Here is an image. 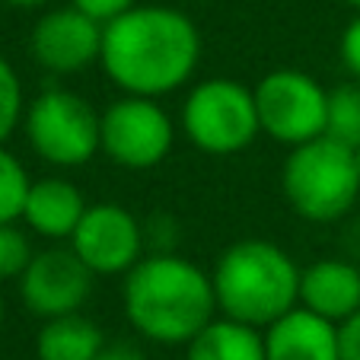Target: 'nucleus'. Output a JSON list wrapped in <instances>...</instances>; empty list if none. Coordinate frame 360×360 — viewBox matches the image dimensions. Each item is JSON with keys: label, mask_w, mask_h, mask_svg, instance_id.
<instances>
[{"label": "nucleus", "mask_w": 360, "mask_h": 360, "mask_svg": "<svg viewBox=\"0 0 360 360\" xmlns=\"http://www.w3.org/2000/svg\"><path fill=\"white\" fill-rule=\"evenodd\" d=\"M201 29L166 4H134L102 26L99 64L122 93L163 99L188 86L201 64Z\"/></svg>", "instance_id": "nucleus-1"}, {"label": "nucleus", "mask_w": 360, "mask_h": 360, "mask_svg": "<svg viewBox=\"0 0 360 360\" xmlns=\"http://www.w3.org/2000/svg\"><path fill=\"white\" fill-rule=\"evenodd\" d=\"M124 319L153 345H188L217 309L211 271L179 252H147L122 281Z\"/></svg>", "instance_id": "nucleus-2"}, {"label": "nucleus", "mask_w": 360, "mask_h": 360, "mask_svg": "<svg viewBox=\"0 0 360 360\" xmlns=\"http://www.w3.org/2000/svg\"><path fill=\"white\" fill-rule=\"evenodd\" d=\"M300 274L287 249L271 239H236L214 262V297L220 316L268 328L300 306Z\"/></svg>", "instance_id": "nucleus-3"}, {"label": "nucleus", "mask_w": 360, "mask_h": 360, "mask_svg": "<svg viewBox=\"0 0 360 360\" xmlns=\"http://www.w3.org/2000/svg\"><path fill=\"white\" fill-rule=\"evenodd\" d=\"M281 188L293 214L309 224H335L360 198V169L354 150L322 134L290 147L281 166Z\"/></svg>", "instance_id": "nucleus-4"}, {"label": "nucleus", "mask_w": 360, "mask_h": 360, "mask_svg": "<svg viewBox=\"0 0 360 360\" xmlns=\"http://www.w3.org/2000/svg\"><path fill=\"white\" fill-rule=\"evenodd\" d=\"M26 141L58 169H80L102 153V112L68 86H48L26 105Z\"/></svg>", "instance_id": "nucleus-5"}, {"label": "nucleus", "mask_w": 360, "mask_h": 360, "mask_svg": "<svg viewBox=\"0 0 360 360\" xmlns=\"http://www.w3.org/2000/svg\"><path fill=\"white\" fill-rule=\"evenodd\" d=\"M182 134L207 157H233L262 134L255 89L230 77H207L182 102Z\"/></svg>", "instance_id": "nucleus-6"}, {"label": "nucleus", "mask_w": 360, "mask_h": 360, "mask_svg": "<svg viewBox=\"0 0 360 360\" xmlns=\"http://www.w3.org/2000/svg\"><path fill=\"white\" fill-rule=\"evenodd\" d=\"M255 109L262 134L284 147H300L326 134L328 89L306 70L278 68L255 83Z\"/></svg>", "instance_id": "nucleus-7"}, {"label": "nucleus", "mask_w": 360, "mask_h": 360, "mask_svg": "<svg viewBox=\"0 0 360 360\" xmlns=\"http://www.w3.org/2000/svg\"><path fill=\"white\" fill-rule=\"evenodd\" d=\"M176 122L150 96L122 93L102 109V157L122 169H153L172 153Z\"/></svg>", "instance_id": "nucleus-8"}, {"label": "nucleus", "mask_w": 360, "mask_h": 360, "mask_svg": "<svg viewBox=\"0 0 360 360\" xmlns=\"http://www.w3.org/2000/svg\"><path fill=\"white\" fill-rule=\"evenodd\" d=\"M68 245L96 278H124L147 255L143 224L115 201L89 204Z\"/></svg>", "instance_id": "nucleus-9"}, {"label": "nucleus", "mask_w": 360, "mask_h": 360, "mask_svg": "<svg viewBox=\"0 0 360 360\" xmlns=\"http://www.w3.org/2000/svg\"><path fill=\"white\" fill-rule=\"evenodd\" d=\"M93 281L96 274L83 265L80 255L70 245L58 243L35 252L16 287H20L22 306L45 322L55 316L80 313L93 293Z\"/></svg>", "instance_id": "nucleus-10"}, {"label": "nucleus", "mask_w": 360, "mask_h": 360, "mask_svg": "<svg viewBox=\"0 0 360 360\" xmlns=\"http://www.w3.org/2000/svg\"><path fill=\"white\" fill-rule=\"evenodd\" d=\"M102 26L105 22L93 20L74 4L45 10L29 35L32 61L55 77H70L93 68L102 55Z\"/></svg>", "instance_id": "nucleus-11"}, {"label": "nucleus", "mask_w": 360, "mask_h": 360, "mask_svg": "<svg viewBox=\"0 0 360 360\" xmlns=\"http://www.w3.org/2000/svg\"><path fill=\"white\" fill-rule=\"evenodd\" d=\"M262 332L268 360H341L338 326L306 306H293Z\"/></svg>", "instance_id": "nucleus-12"}, {"label": "nucleus", "mask_w": 360, "mask_h": 360, "mask_svg": "<svg viewBox=\"0 0 360 360\" xmlns=\"http://www.w3.org/2000/svg\"><path fill=\"white\" fill-rule=\"evenodd\" d=\"M89 201L70 179L64 176H45L32 179L22 207V224L41 239L51 243H68L74 236L77 224L83 220Z\"/></svg>", "instance_id": "nucleus-13"}, {"label": "nucleus", "mask_w": 360, "mask_h": 360, "mask_svg": "<svg viewBox=\"0 0 360 360\" xmlns=\"http://www.w3.org/2000/svg\"><path fill=\"white\" fill-rule=\"evenodd\" d=\"M300 306L341 326L360 309V268L345 259H319L300 274Z\"/></svg>", "instance_id": "nucleus-14"}, {"label": "nucleus", "mask_w": 360, "mask_h": 360, "mask_svg": "<svg viewBox=\"0 0 360 360\" xmlns=\"http://www.w3.org/2000/svg\"><path fill=\"white\" fill-rule=\"evenodd\" d=\"M185 360H268L265 332L230 316H214L185 345Z\"/></svg>", "instance_id": "nucleus-15"}, {"label": "nucleus", "mask_w": 360, "mask_h": 360, "mask_svg": "<svg viewBox=\"0 0 360 360\" xmlns=\"http://www.w3.org/2000/svg\"><path fill=\"white\" fill-rule=\"evenodd\" d=\"M102 347L105 335L83 313L45 319L35 335V360H93Z\"/></svg>", "instance_id": "nucleus-16"}, {"label": "nucleus", "mask_w": 360, "mask_h": 360, "mask_svg": "<svg viewBox=\"0 0 360 360\" xmlns=\"http://www.w3.org/2000/svg\"><path fill=\"white\" fill-rule=\"evenodd\" d=\"M326 134L347 147H360V83L347 80L328 89V124Z\"/></svg>", "instance_id": "nucleus-17"}, {"label": "nucleus", "mask_w": 360, "mask_h": 360, "mask_svg": "<svg viewBox=\"0 0 360 360\" xmlns=\"http://www.w3.org/2000/svg\"><path fill=\"white\" fill-rule=\"evenodd\" d=\"M29 185H32V179H29L26 166L20 163V157H13V153L0 143V224H16V220H22Z\"/></svg>", "instance_id": "nucleus-18"}, {"label": "nucleus", "mask_w": 360, "mask_h": 360, "mask_svg": "<svg viewBox=\"0 0 360 360\" xmlns=\"http://www.w3.org/2000/svg\"><path fill=\"white\" fill-rule=\"evenodd\" d=\"M26 89L16 68L0 55V143H7L26 118Z\"/></svg>", "instance_id": "nucleus-19"}, {"label": "nucleus", "mask_w": 360, "mask_h": 360, "mask_svg": "<svg viewBox=\"0 0 360 360\" xmlns=\"http://www.w3.org/2000/svg\"><path fill=\"white\" fill-rule=\"evenodd\" d=\"M35 249L29 236L20 230V224H0V284L20 281L26 265L32 262Z\"/></svg>", "instance_id": "nucleus-20"}, {"label": "nucleus", "mask_w": 360, "mask_h": 360, "mask_svg": "<svg viewBox=\"0 0 360 360\" xmlns=\"http://www.w3.org/2000/svg\"><path fill=\"white\" fill-rule=\"evenodd\" d=\"M143 239H147V252H179V224L166 214H157L143 224Z\"/></svg>", "instance_id": "nucleus-21"}, {"label": "nucleus", "mask_w": 360, "mask_h": 360, "mask_svg": "<svg viewBox=\"0 0 360 360\" xmlns=\"http://www.w3.org/2000/svg\"><path fill=\"white\" fill-rule=\"evenodd\" d=\"M338 55H341V64H345L347 77L360 83V10L354 13V20L345 26V32H341Z\"/></svg>", "instance_id": "nucleus-22"}, {"label": "nucleus", "mask_w": 360, "mask_h": 360, "mask_svg": "<svg viewBox=\"0 0 360 360\" xmlns=\"http://www.w3.org/2000/svg\"><path fill=\"white\" fill-rule=\"evenodd\" d=\"M70 4L80 7L83 13H89L93 20L109 22V20H115V16H122L124 10H131L137 0H70Z\"/></svg>", "instance_id": "nucleus-23"}, {"label": "nucleus", "mask_w": 360, "mask_h": 360, "mask_svg": "<svg viewBox=\"0 0 360 360\" xmlns=\"http://www.w3.org/2000/svg\"><path fill=\"white\" fill-rule=\"evenodd\" d=\"M341 341V360H360V309L338 326Z\"/></svg>", "instance_id": "nucleus-24"}, {"label": "nucleus", "mask_w": 360, "mask_h": 360, "mask_svg": "<svg viewBox=\"0 0 360 360\" xmlns=\"http://www.w3.org/2000/svg\"><path fill=\"white\" fill-rule=\"evenodd\" d=\"M93 360H147V354L137 345H128V341H115V345L105 341V347H102Z\"/></svg>", "instance_id": "nucleus-25"}, {"label": "nucleus", "mask_w": 360, "mask_h": 360, "mask_svg": "<svg viewBox=\"0 0 360 360\" xmlns=\"http://www.w3.org/2000/svg\"><path fill=\"white\" fill-rule=\"evenodd\" d=\"M0 4L16 7V10H41V7H48V4H55V0H0Z\"/></svg>", "instance_id": "nucleus-26"}, {"label": "nucleus", "mask_w": 360, "mask_h": 360, "mask_svg": "<svg viewBox=\"0 0 360 360\" xmlns=\"http://www.w3.org/2000/svg\"><path fill=\"white\" fill-rule=\"evenodd\" d=\"M4 316H7V303H4V293H0V326H4Z\"/></svg>", "instance_id": "nucleus-27"}, {"label": "nucleus", "mask_w": 360, "mask_h": 360, "mask_svg": "<svg viewBox=\"0 0 360 360\" xmlns=\"http://www.w3.org/2000/svg\"><path fill=\"white\" fill-rule=\"evenodd\" d=\"M354 160H357V169H360V147H354Z\"/></svg>", "instance_id": "nucleus-28"}, {"label": "nucleus", "mask_w": 360, "mask_h": 360, "mask_svg": "<svg viewBox=\"0 0 360 360\" xmlns=\"http://www.w3.org/2000/svg\"><path fill=\"white\" fill-rule=\"evenodd\" d=\"M345 4H351L354 10H360V0H345Z\"/></svg>", "instance_id": "nucleus-29"}]
</instances>
